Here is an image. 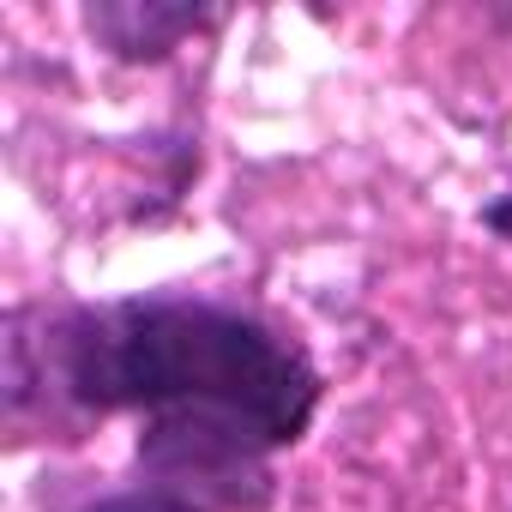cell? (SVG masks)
<instances>
[{"mask_svg":"<svg viewBox=\"0 0 512 512\" xmlns=\"http://www.w3.org/2000/svg\"><path fill=\"white\" fill-rule=\"evenodd\" d=\"M139 476L199 512H260L272 500V446L211 416H145Z\"/></svg>","mask_w":512,"mask_h":512,"instance_id":"cell-2","label":"cell"},{"mask_svg":"<svg viewBox=\"0 0 512 512\" xmlns=\"http://www.w3.org/2000/svg\"><path fill=\"white\" fill-rule=\"evenodd\" d=\"M85 25L115 61H163L193 31L217 25V13L169 7V0H97V7H85Z\"/></svg>","mask_w":512,"mask_h":512,"instance_id":"cell-3","label":"cell"},{"mask_svg":"<svg viewBox=\"0 0 512 512\" xmlns=\"http://www.w3.org/2000/svg\"><path fill=\"white\" fill-rule=\"evenodd\" d=\"M85 512H199V506H187V500H175V494H157V488H127V494L91 500Z\"/></svg>","mask_w":512,"mask_h":512,"instance_id":"cell-4","label":"cell"},{"mask_svg":"<svg viewBox=\"0 0 512 512\" xmlns=\"http://www.w3.org/2000/svg\"><path fill=\"white\" fill-rule=\"evenodd\" d=\"M145 410L211 416L260 446H296L320 410V374L296 338L199 296H127L67 314H7V422Z\"/></svg>","mask_w":512,"mask_h":512,"instance_id":"cell-1","label":"cell"},{"mask_svg":"<svg viewBox=\"0 0 512 512\" xmlns=\"http://www.w3.org/2000/svg\"><path fill=\"white\" fill-rule=\"evenodd\" d=\"M482 223H488L500 241H512V187H506V193H494V199L482 205Z\"/></svg>","mask_w":512,"mask_h":512,"instance_id":"cell-5","label":"cell"}]
</instances>
